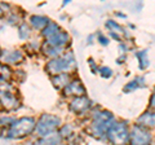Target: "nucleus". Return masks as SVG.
I'll use <instances>...</instances> for the list:
<instances>
[{"label":"nucleus","mask_w":155,"mask_h":145,"mask_svg":"<svg viewBox=\"0 0 155 145\" xmlns=\"http://www.w3.org/2000/svg\"><path fill=\"white\" fill-rule=\"evenodd\" d=\"M114 115L107 110H97L92 113V123L89 126V133L96 139H106L111 124L114 123Z\"/></svg>","instance_id":"1"},{"label":"nucleus","mask_w":155,"mask_h":145,"mask_svg":"<svg viewBox=\"0 0 155 145\" xmlns=\"http://www.w3.org/2000/svg\"><path fill=\"white\" fill-rule=\"evenodd\" d=\"M78 67L75 56L71 51H65L61 56L51 59L45 65V71L48 74L57 75L61 72H71Z\"/></svg>","instance_id":"2"},{"label":"nucleus","mask_w":155,"mask_h":145,"mask_svg":"<svg viewBox=\"0 0 155 145\" xmlns=\"http://www.w3.org/2000/svg\"><path fill=\"white\" fill-rule=\"evenodd\" d=\"M36 120L32 117H22L16 119L9 126L7 137L8 139H23L35 131Z\"/></svg>","instance_id":"3"},{"label":"nucleus","mask_w":155,"mask_h":145,"mask_svg":"<svg viewBox=\"0 0 155 145\" xmlns=\"http://www.w3.org/2000/svg\"><path fill=\"white\" fill-rule=\"evenodd\" d=\"M0 105L7 112H14L21 106V100L17 95V89H14V87L9 82L0 83Z\"/></svg>","instance_id":"4"},{"label":"nucleus","mask_w":155,"mask_h":145,"mask_svg":"<svg viewBox=\"0 0 155 145\" xmlns=\"http://www.w3.org/2000/svg\"><path fill=\"white\" fill-rule=\"evenodd\" d=\"M60 127H61V119L57 115L43 113L36 120L35 132L39 137H43V136H47V135L57 131Z\"/></svg>","instance_id":"5"},{"label":"nucleus","mask_w":155,"mask_h":145,"mask_svg":"<svg viewBox=\"0 0 155 145\" xmlns=\"http://www.w3.org/2000/svg\"><path fill=\"white\" fill-rule=\"evenodd\" d=\"M106 140L111 144H124L129 141V124L125 120H114L106 133Z\"/></svg>","instance_id":"6"},{"label":"nucleus","mask_w":155,"mask_h":145,"mask_svg":"<svg viewBox=\"0 0 155 145\" xmlns=\"http://www.w3.org/2000/svg\"><path fill=\"white\" fill-rule=\"evenodd\" d=\"M151 132L149 131V128L143 127V126L136 123L134 126L129 128V141L130 144L137 145V144H150L151 143Z\"/></svg>","instance_id":"7"},{"label":"nucleus","mask_w":155,"mask_h":145,"mask_svg":"<svg viewBox=\"0 0 155 145\" xmlns=\"http://www.w3.org/2000/svg\"><path fill=\"white\" fill-rule=\"evenodd\" d=\"M89 108H91V100L88 97H85V95L84 96H75L69 104L70 112L74 114H78V115L88 113Z\"/></svg>","instance_id":"8"},{"label":"nucleus","mask_w":155,"mask_h":145,"mask_svg":"<svg viewBox=\"0 0 155 145\" xmlns=\"http://www.w3.org/2000/svg\"><path fill=\"white\" fill-rule=\"evenodd\" d=\"M25 59L23 53L19 49H12V51H3L2 60L7 65H18L21 64Z\"/></svg>","instance_id":"9"},{"label":"nucleus","mask_w":155,"mask_h":145,"mask_svg":"<svg viewBox=\"0 0 155 145\" xmlns=\"http://www.w3.org/2000/svg\"><path fill=\"white\" fill-rule=\"evenodd\" d=\"M64 93L66 96H84L85 95V87L79 79H72L70 83L64 88Z\"/></svg>","instance_id":"10"},{"label":"nucleus","mask_w":155,"mask_h":145,"mask_svg":"<svg viewBox=\"0 0 155 145\" xmlns=\"http://www.w3.org/2000/svg\"><path fill=\"white\" fill-rule=\"evenodd\" d=\"M45 43H47V44H49V46L66 47L70 43V35L66 31L60 30L58 32H56L54 35H52L51 38H47Z\"/></svg>","instance_id":"11"},{"label":"nucleus","mask_w":155,"mask_h":145,"mask_svg":"<svg viewBox=\"0 0 155 145\" xmlns=\"http://www.w3.org/2000/svg\"><path fill=\"white\" fill-rule=\"evenodd\" d=\"M137 123L149 128V130L155 128V110L154 109L147 110V112H145L142 115H140L137 118Z\"/></svg>","instance_id":"12"},{"label":"nucleus","mask_w":155,"mask_h":145,"mask_svg":"<svg viewBox=\"0 0 155 145\" xmlns=\"http://www.w3.org/2000/svg\"><path fill=\"white\" fill-rule=\"evenodd\" d=\"M70 74L69 72H61V74L53 75L52 76V83L57 89H64L65 87L70 83Z\"/></svg>","instance_id":"13"},{"label":"nucleus","mask_w":155,"mask_h":145,"mask_svg":"<svg viewBox=\"0 0 155 145\" xmlns=\"http://www.w3.org/2000/svg\"><path fill=\"white\" fill-rule=\"evenodd\" d=\"M41 51L43 53L47 56V57H49V59H54V57H58V56H61L62 53L65 52V47H56V46H49V44H45L41 47Z\"/></svg>","instance_id":"14"},{"label":"nucleus","mask_w":155,"mask_h":145,"mask_svg":"<svg viewBox=\"0 0 155 145\" xmlns=\"http://www.w3.org/2000/svg\"><path fill=\"white\" fill-rule=\"evenodd\" d=\"M49 22H51L49 18L44 16H31L30 17V26L34 30H43Z\"/></svg>","instance_id":"15"},{"label":"nucleus","mask_w":155,"mask_h":145,"mask_svg":"<svg viewBox=\"0 0 155 145\" xmlns=\"http://www.w3.org/2000/svg\"><path fill=\"white\" fill-rule=\"evenodd\" d=\"M145 86H146V83H145V78H143V76H137V78H134L132 82H129V83L125 84L123 91L125 93H129V92H132V91H134V89L143 88Z\"/></svg>","instance_id":"16"},{"label":"nucleus","mask_w":155,"mask_h":145,"mask_svg":"<svg viewBox=\"0 0 155 145\" xmlns=\"http://www.w3.org/2000/svg\"><path fill=\"white\" fill-rule=\"evenodd\" d=\"M62 140H64V137L61 136L60 131L57 130V131L47 135V136L39 137L38 143H40V144H60V143H62Z\"/></svg>","instance_id":"17"},{"label":"nucleus","mask_w":155,"mask_h":145,"mask_svg":"<svg viewBox=\"0 0 155 145\" xmlns=\"http://www.w3.org/2000/svg\"><path fill=\"white\" fill-rule=\"evenodd\" d=\"M60 30H61L60 26H58L56 22H52V21H51V22L48 23V25L41 30V35L47 39V38H51L52 35H54V34L58 32Z\"/></svg>","instance_id":"18"},{"label":"nucleus","mask_w":155,"mask_h":145,"mask_svg":"<svg viewBox=\"0 0 155 145\" xmlns=\"http://www.w3.org/2000/svg\"><path fill=\"white\" fill-rule=\"evenodd\" d=\"M136 56H137V59H138V66H140V69L141 70H145V69H147V66L150 65V61L147 59V51H140L136 53Z\"/></svg>","instance_id":"19"},{"label":"nucleus","mask_w":155,"mask_h":145,"mask_svg":"<svg viewBox=\"0 0 155 145\" xmlns=\"http://www.w3.org/2000/svg\"><path fill=\"white\" fill-rule=\"evenodd\" d=\"M31 26H28L27 23H21L18 26V36L21 40H27L31 35Z\"/></svg>","instance_id":"20"},{"label":"nucleus","mask_w":155,"mask_h":145,"mask_svg":"<svg viewBox=\"0 0 155 145\" xmlns=\"http://www.w3.org/2000/svg\"><path fill=\"white\" fill-rule=\"evenodd\" d=\"M58 131H60L62 137L67 139V140H70L75 135V132H74V126H71V124H64V126H61V127L58 128Z\"/></svg>","instance_id":"21"},{"label":"nucleus","mask_w":155,"mask_h":145,"mask_svg":"<svg viewBox=\"0 0 155 145\" xmlns=\"http://www.w3.org/2000/svg\"><path fill=\"white\" fill-rule=\"evenodd\" d=\"M12 78V71L11 69L4 65V64H0V83L2 82H9Z\"/></svg>","instance_id":"22"},{"label":"nucleus","mask_w":155,"mask_h":145,"mask_svg":"<svg viewBox=\"0 0 155 145\" xmlns=\"http://www.w3.org/2000/svg\"><path fill=\"white\" fill-rule=\"evenodd\" d=\"M106 27L109 29L110 31H115V32H120V34H125V31H124V29L119 25V23H116L115 21H113V20H110V21H107L106 22Z\"/></svg>","instance_id":"23"},{"label":"nucleus","mask_w":155,"mask_h":145,"mask_svg":"<svg viewBox=\"0 0 155 145\" xmlns=\"http://www.w3.org/2000/svg\"><path fill=\"white\" fill-rule=\"evenodd\" d=\"M98 72H100V75L102 76V78H105V79H109V78H111V75H113V70H111L110 67H107V66L98 67Z\"/></svg>","instance_id":"24"},{"label":"nucleus","mask_w":155,"mask_h":145,"mask_svg":"<svg viewBox=\"0 0 155 145\" xmlns=\"http://www.w3.org/2000/svg\"><path fill=\"white\" fill-rule=\"evenodd\" d=\"M19 20H21V17H19L18 14H16V12H12L7 17V22L9 23V25H18Z\"/></svg>","instance_id":"25"},{"label":"nucleus","mask_w":155,"mask_h":145,"mask_svg":"<svg viewBox=\"0 0 155 145\" xmlns=\"http://www.w3.org/2000/svg\"><path fill=\"white\" fill-rule=\"evenodd\" d=\"M97 40H98V43H100V44H102V46H107L109 44V38H106L105 35H104V34H97Z\"/></svg>","instance_id":"26"},{"label":"nucleus","mask_w":155,"mask_h":145,"mask_svg":"<svg viewBox=\"0 0 155 145\" xmlns=\"http://www.w3.org/2000/svg\"><path fill=\"white\" fill-rule=\"evenodd\" d=\"M150 109H154L155 110V89H154V92L151 95V97H150Z\"/></svg>","instance_id":"27"},{"label":"nucleus","mask_w":155,"mask_h":145,"mask_svg":"<svg viewBox=\"0 0 155 145\" xmlns=\"http://www.w3.org/2000/svg\"><path fill=\"white\" fill-rule=\"evenodd\" d=\"M88 62H89V65H91V67H92V71H93V72L98 71V67H96V62L93 61V59H89Z\"/></svg>","instance_id":"28"},{"label":"nucleus","mask_w":155,"mask_h":145,"mask_svg":"<svg viewBox=\"0 0 155 145\" xmlns=\"http://www.w3.org/2000/svg\"><path fill=\"white\" fill-rule=\"evenodd\" d=\"M110 36H111V38H114V39H116L118 42L122 40V38H120V36L118 35V34H115V31H110Z\"/></svg>","instance_id":"29"},{"label":"nucleus","mask_w":155,"mask_h":145,"mask_svg":"<svg viewBox=\"0 0 155 145\" xmlns=\"http://www.w3.org/2000/svg\"><path fill=\"white\" fill-rule=\"evenodd\" d=\"M3 127H4V126H3V123H2V120H0V136H3Z\"/></svg>","instance_id":"30"},{"label":"nucleus","mask_w":155,"mask_h":145,"mask_svg":"<svg viewBox=\"0 0 155 145\" xmlns=\"http://www.w3.org/2000/svg\"><path fill=\"white\" fill-rule=\"evenodd\" d=\"M3 14H4V9L2 8V5H0V18L3 17Z\"/></svg>","instance_id":"31"},{"label":"nucleus","mask_w":155,"mask_h":145,"mask_svg":"<svg viewBox=\"0 0 155 145\" xmlns=\"http://www.w3.org/2000/svg\"><path fill=\"white\" fill-rule=\"evenodd\" d=\"M67 3H70V0H64V5H66Z\"/></svg>","instance_id":"32"},{"label":"nucleus","mask_w":155,"mask_h":145,"mask_svg":"<svg viewBox=\"0 0 155 145\" xmlns=\"http://www.w3.org/2000/svg\"><path fill=\"white\" fill-rule=\"evenodd\" d=\"M2 56H3V51H2V48H0V59H2Z\"/></svg>","instance_id":"33"}]
</instances>
